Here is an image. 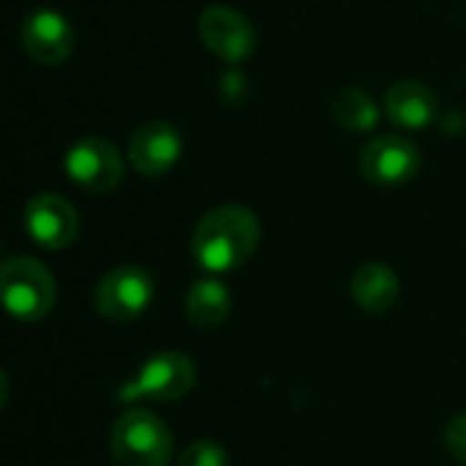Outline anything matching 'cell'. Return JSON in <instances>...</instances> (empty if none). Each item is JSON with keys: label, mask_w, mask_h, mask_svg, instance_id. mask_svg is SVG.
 Returning a JSON list of instances; mask_svg holds the SVG:
<instances>
[{"label": "cell", "mask_w": 466, "mask_h": 466, "mask_svg": "<svg viewBox=\"0 0 466 466\" xmlns=\"http://www.w3.org/2000/svg\"><path fill=\"white\" fill-rule=\"evenodd\" d=\"M360 169L377 186H399V183H407L418 175L420 150L407 137L385 134V137L371 139L363 147Z\"/></svg>", "instance_id": "ba28073f"}, {"label": "cell", "mask_w": 466, "mask_h": 466, "mask_svg": "<svg viewBox=\"0 0 466 466\" xmlns=\"http://www.w3.org/2000/svg\"><path fill=\"white\" fill-rule=\"evenodd\" d=\"M199 38L205 41V46L218 55L227 63H240L254 52L257 35L251 22L229 8V5H210L202 11L199 16Z\"/></svg>", "instance_id": "9c48e42d"}, {"label": "cell", "mask_w": 466, "mask_h": 466, "mask_svg": "<svg viewBox=\"0 0 466 466\" xmlns=\"http://www.w3.org/2000/svg\"><path fill=\"white\" fill-rule=\"evenodd\" d=\"M194 385L197 366L186 352H156L142 363V369L128 382H123V388L117 390V401H177L188 396Z\"/></svg>", "instance_id": "277c9868"}, {"label": "cell", "mask_w": 466, "mask_h": 466, "mask_svg": "<svg viewBox=\"0 0 466 466\" xmlns=\"http://www.w3.org/2000/svg\"><path fill=\"white\" fill-rule=\"evenodd\" d=\"M229 309H232L229 289L218 279H199L191 284L186 295V314L191 325L205 328V330L224 325L229 317Z\"/></svg>", "instance_id": "5bb4252c"}, {"label": "cell", "mask_w": 466, "mask_h": 466, "mask_svg": "<svg viewBox=\"0 0 466 466\" xmlns=\"http://www.w3.org/2000/svg\"><path fill=\"white\" fill-rule=\"evenodd\" d=\"M109 451L117 466H169L175 442L169 426L156 412L128 410L112 426Z\"/></svg>", "instance_id": "7a4b0ae2"}, {"label": "cell", "mask_w": 466, "mask_h": 466, "mask_svg": "<svg viewBox=\"0 0 466 466\" xmlns=\"http://www.w3.org/2000/svg\"><path fill=\"white\" fill-rule=\"evenodd\" d=\"M333 120L352 134H363L377 128L380 123V109L374 104V98L360 90V87H344L336 98H333Z\"/></svg>", "instance_id": "9a60e30c"}, {"label": "cell", "mask_w": 466, "mask_h": 466, "mask_svg": "<svg viewBox=\"0 0 466 466\" xmlns=\"http://www.w3.org/2000/svg\"><path fill=\"white\" fill-rule=\"evenodd\" d=\"M153 295L156 284L145 268L120 265L98 281L96 309L109 322H134L150 309Z\"/></svg>", "instance_id": "5b68a950"}, {"label": "cell", "mask_w": 466, "mask_h": 466, "mask_svg": "<svg viewBox=\"0 0 466 466\" xmlns=\"http://www.w3.org/2000/svg\"><path fill=\"white\" fill-rule=\"evenodd\" d=\"M262 238L259 218L243 205H221L205 213L191 238L194 259L210 273H229L246 265Z\"/></svg>", "instance_id": "6da1fadb"}, {"label": "cell", "mask_w": 466, "mask_h": 466, "mask_svg": "<svg viewBox=\"0 0 466 466\" xmlns=\"http://www.w3.org/2000/svg\"><path fill=\"white\" fill-rule=\"evenodd\" d=\"M19 38H22L25 52L35 63H41V66H57L74 49V27L55 8H38V11H33L22 22Z\"/></svg>", "instance_id": "8fae6325"}, {"label": "cell", "mask_w": 466, "mask_h": 466, "mask_svg": "<svg viewBox=\"0 0 466 466\" xmlns=\"http://www.w3.org/2000/svg\"><path fill=\"white\" fill-rule=\"evenodd\" d=\"M385 112L399 128L420 131V128H429L437 120L440 101H437V96H434V90L429 85L407 79V82H399V85H393L388 90Z\"/></svg>", "instance_id": "7c38bea8"}, {"label": "cell", "mask_w": 466, "mask_h": 466, "mask_svg": "<svg viewBox=\"0 0 466 466\" xmlns=\"http://www.w3.org/2000/svg\"><path fill=\"white\" fill-rule=\"evenodd\" d=\"M399 289L401 287H399L396 270L382 262H366L363 268L355 270V276L350 281V292H352L355 303L374 314L393 309V303L399 300Z\"/></svg>", "instance_id": "4fadbf2b"}, {"label": "cell", "mask_w": 466, "mask_h": 466, "mask_svg": "<svg viewBox=\"0 0 466 466\" xmlns=\"http://www.w3.org/2000/svg\"><path fill=\"white\" fill-rule=\"evenodd\" d=\"M22 224L27 238L49 251H60L74 243L79 232V216L74 205L60 194H38L25 205Z\"/></svg>", "instance_id": "52a82bcc"}, {"label": "cell", "mask_w": 466, "mask_h": 466, "mask_svg": "<svg viewBox=\"0 0 466 466\" xmlns=\"http://www.w3.org/2000/svg\"><path fill=\"white\" fill-rule=\"evenodd\" d=\"M63 169L79 188L104 194L120 186L126 164L112 142L101 137H87L68 147V153L63 156Z\"/></svg>", "instance_id": "8992f818"}, {"label": "cell", "mask_w": 466, "mask_h": 466, "mask_svg": "<svg viewBox=\"0 0 466 466\" xmlns=\"http://www.w3.org/2000/svg\"><path fill=\"white\" fill-rule=\"evenodd\" d=\"M183 153V139L175 126L164 120H153L139 126L128 139V158L131 167L145 177L167 175Z\"/></svg>", "instance_id": "30bf717a"}, {"label": "cell", "mask_w": 466, "mask_h": 466, "mask_svg": "<svg viewBox=\"0 0 466 466\" xmlns=\"http://www.w3.org/2000/svg\"><path fill=\"white\" fill-rule=\"evenodd\" d=\"M175 466H229V456L218 442H194L180 451Z\"/></svg>", "instance_id": "2e32d148"}, {"label": "cell", "mask_w": 466, "mask_h": 466, "mask_svg": "<svg viewBox=\"0 0 466 466\" xmlns=\"http://www.w3.org/2000/svg\"><path fill=\"white\" fill-rule=\"evenodd\" d=\"M0 295L5 311L19 322H41L55 306V279L33 257H11L0 268Z\"/></svg>", "instance_id": "3957f363"}, {"label": "cell", "mask_w": 466, "mask_h": 466, "mask_svg": "<svg viewBox=\"0 0 466 466\" xmlns=\"http://www.w3.org/2000/svg\"><path fill=\"white\" fill-rule=\"evenodd\" d=\"M445 445H448V453L466 464V415H459L448 423L445 429Z\"/></svg>", "instance_id": "e0dca14e"}]
</instances>
